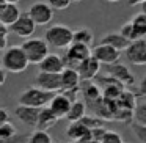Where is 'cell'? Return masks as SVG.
Segmentation results:
<instances>
[{"mask_svg":"<svg viewBox=\"0 0 146 143\" xmlns=\"http://www.w3.org/2000/svg\"><path fill=\"white\" fill-rule=\"evenodd\" d=\"M119 32L123 33V35L129 39V41H137V39H138V35H137L135 25L132 24V21H130V22L123 24V25H121V29H119Z\"/></svg>","mask_w":146,"mask_h":143,"instance_id":"cell-28","label":"cell"},{"mask_svg":"<svg viewBox=\"0 0 146 143\" xmlns=\"http://www.w3.org/2000/svg\"><path fill=\"white\" fill-rule=\"evenodd\" d=\"M36 27H38V25H36V22L32 19V16H30L29 11H27V13L21 14L19 19H17L16 22L10 27V29H11V33H14L16 36L24 38V39H29L30 36L35 33Z\"/></svg>","mask_w":146,"mask_h":143,"instance_id":"cell-7","label":"cell"},{"mask_svg":"<svg viewBox=\"0 0 146 143\" xmlns=\"http://www.w3.org/2000/svg\"><path fill=\"white\" fill-rule=\"evenodd\" d=\"M58 120H60V118L52 112V108L49 107V105L47 107H42L41 113H39V120H38V126H36V129L47 130V129H50V127H54Z\"/></svg>","mask_w":146,"mask_h":143,"instance_id":"cell-18","label":"cell"},{"mask_svg":"<svg viewBox=\"0 0 146 143\" xmlns=\"http://www.w3.org/2000/svg\"><path fill=\"white\" fill-rule=\"evenodd\" d=\"M27 143H54L50 134L47 130H42V129H36L35 132H32L27 138Z\"/></svg>","mask_w":146,"mask_h":143,"instance_id":"cell-24","label":"cell"},{"mask_svg":"<svg viewBox=\"0 0 146 143\" xmlns=\"http://www.w3.org/2000/svg\"><path fill=\"white\" fill-rule=\"evenodd\" d=\"M116 104L119 105V107L135 110V107H137V93H132V91H127V90H124V91L121 93V96L118 98Z\"/></svg>","mask_w":146,"mask_h":143,"instance_id":"cell-23","label":"cell"},{"mask_svg":"<svg viewBox=\"0 0 146 143\" xmlns=\"http://www.w3.org/2000/svg\"><path fill=\"white\" fill-rule=\"evenodd\" d=\"M101 61L96 57H88L86 60H83L82 63L79 65L77 71L80 74V79L82 80H94L96 77L99 76V71H101Z\"/></svg>","mask_w":146,"mask_h":143,"instance_id":"cell-13","label":"cell"},{"mask_svg":"<svg viewBox=\"0 0 146 143\" xmlns=\"http://www.w3.org/2000/svg\"><path fill=\"white\" fill-rule=\"evenodd\" d=\"M21 10L17 3H8V2H0V24L5 25H13L21 16Z\"/></svg>","mask_w":146,"mask_h":143,"instance_id":"cell-15","label":"cell"},{"mask_svg":"<svg viewBox=\"0 0 146 143\" xmlns=\"http://www.w3.org/2000/svg\"><path fill=\"white\" fill-rule=\"evenodd\" d=\"M93 57H96L102 65H113V63H118V61H119L121 51L116 47H113V46L99 43L98 46L93 47Z\"/></svg>","mask_w":146,"mask_h":143,"instance_id":"cell-10","label":"cell"},{"mask_svg":"<svg viewBox=\"0 0 146 143\" xmlns=\"http://www.w3.org/2000/svg\"><path fill=\"white\" fill-rule=\"evenodd\" d=\"M101 143H124L121 135L118 132H113V130H105V134L102 135Z\"/></svg>","mask_w":146,"mask_h":143,"instance_id":"cell-30","label":"cell"},{"mask_svg":"<svg viewBox=\"0 0 146 143\" xmlns=\"http://www.w3.org/2000/svg\"><path fill=\"white\" fill-rule=\"evenodd\" d=\"M105 71L107 74L113 76L115 79H118L121 83H124L126 86H132L135 85V76L130 72V69L123 63H113V65H105Z\"/></svg>","mask_w":146,"mask_h":143,"instance_id":"cell-12","label":"cell"},{"mask_svg":"<svg viewBox=\"0 0 146 143\" xmlns=\"http://www.w3.org/2000/svg\"><path fill=\"white\" fill-rule=\"evenodd\" d=\"M54 11L55 10L49 2H35L29 8V14L36 22V25H47L54 19Z\"/></svg>","mask_w":146,"mask_h":143,"instance_id":"cell-6","label":"cell"},{"mask_svg":"<svg viewBox=\"0 0 146 143\" xmlns=\"http://www.w3.org/2000/svg\"><path fill=\"white\" fill-rule=\"evenodd\" d=\"M16 135V127H14L13 123H3L0 124V142H3V140H8L11 137Z\"/></svg>","mask_w":146,"mask_h":143,"instance_id":"cell-26","label":"cell"},{"mask_svg":"<svg viewBox=\"0 0 146 143\" xmlns=\"http://www.w3.org/2000/svg\"><path fill=\"white\" fill-rule=\"evenodd\" d=\"M94 41V35H93L91 29L88 27H80L74 32V43H82V44L91 46Z\"/></svg>","mask_w":146,"mask_h":143,"instance_id":"cell-22","label":"cell"},{"mask_svg":"<svg viewBox=\"0 0 146 143\" xmlns=\"http://www.w3.org/2000/svg\"><path fill=\"white\" fill-rule=\"evenodd\" d=\"M10 121V113L7 112V108H0V124L8 123Z\"/></svg>","mask_w":146,"mask_h":143,"instance_id":"cell-33","label":"cell"},{"mask_svg":"<svg viewBox=\"0 0 146 143\" xmlns=\"http://www.w3.org/2000/svg\"><path fill=\"white\" fill-rule=\"evenodd\" d=\"M80 93H82L83 99H85L86 105L93 104V102L99 101L102 98V88L99 86V83H94L93 80H82L80 85Z\"/></svg>","mask_w":146,"mask_h":143,"instance_id":"cell-16","label":"cell"},{"mask_svg":"<svg viewBox=\"0 0 146 143\" xmlns=\"http://www.w3.org/2000/svg\"><path fill=\"white\" fill-rule=\"evenodd\" d=\"M39 113H41V108L32 107V105L19 104L16 108H14V115H16L17 120H19L22 124H25V126L35 127V129H36V126H38Z\"/></svg>","mask_w":146,"mask_h":143,"instance_id":"cell-11","label":"cell"},{"mask_svg":"<svg viewBox=\"0 0 146 143\" xmlns=\"http://www.w3.org/2000/svg\"><path fill=\"white\" fill-rule=\"evenodd\" d=\"M22 49L29 57L30 65H39L49 54L50 46L46 41V38H29L22 43Z\"/></svg>","mask_w":146,"mask_h":143,"instance_id":"cell-4","label":"cell"},{"mask_svg":"<svg viewBox=\"0 0 146 143\" xmlns=\"http://www.w3.org/2000/svg\"><path fill=\"white\" fill-rule=\"evenodd\" d=\"M90 132H91V129L86 124H83L82 121H74V123H71L68 130H66L68 137L71 140H83L90 135Z\"/></svg>","mask_w":146,"mask_h":143,"instance_id":"cell-20","label":"cell"},{"mask_svg":"<svg viewBox=\"0 0 146 143\" xmlns=\"http://www.w3.org/2000/svg\"><path fill=\"white\" fill-rule=\"evenodd\" d=\"M86 108H88L86 102H83V101H74L72 105H71V108H69V113H68L66 120L69 121V123L83 120V118L86 116Z\"/></svg>","mask_w":146,"mask_h":143,"instance_id":"cell-21","label":"cell"},{"mask_svg":"<svg viewBox=\"0 0 146 143\" xmlns=\"http://www.w3.org/2000/svg\"><path fill=\"white\" fill-rule=\"evenodd\" d=\"M101 43H102V44L113 46V47L119 49V51H126L132 41H129V39H127L126 36L119 32V33H107L105 36H102Z\"/></svg>","mask_w":146,"mask_h":143,"instance_id":"cell-19","label":"cell"},{"mask_svg":"<svg viewBox=\"0 0 146 143\" xmlns=\"http://www.w3.org/2000/svg\"><path fill=\"white\" fill-rule=\"evenodd\" d=\"M30 61L22 46H10L2 54V68L13 74H19L29 68Z\"/></svg>","mask_w":146,"mask_h":143,"instance_id":"cell-1","label":"cell"},{"mask_svg":"<svg viewBox=\"0 0 146 143\" xmlns=\"http://www.w3.org/2000/svg\"><path fill=\"white\" fill-rule=\"evenodd\" d=\"M126 58L129 63L137 65V66H143L146 65V38L137 39L129 44V47L124 51Z\"/></svg>","mask_w":146,"mask_h":143,"instance_id":"cell-8","label":"cell"},{"mask_svg":"<svg viewBox=\"0 0 146 143\" xmlns=\"http://www.w3.org/2000/svg\"><path fill=\"white\" fill-rule=\"evenodd\" d=\"M133 121L140 124H146V102L137 104L135 110H133Z\"/></svg>","mask_w":146,"mask_h":143,"instance_id":"cell-29","label":"cell"},{"mask_svg":"<svg viewBox=\"0 0 146 143\" xmlns=\"http://www.w3.org/2000/svg\"><path fill=\"white\" fill-rule=\"evenodd\" d=\"M130 130L141 143H146V124H140L137 121H132L130 123Z\"/></svg>","mask_w":146,"mask_h":143,"instance_id":"cell-27","label":"cell"},{"mask_svg":"<svg viewBox=\"0 0 146 143\" xmlns=\"http://www.w3.org/2000/svg\"><path fill=\"white\" fill-rule=\"evenodd\" d=\"M132 24L135 25V30H137V35H138V39L146 38V14H145V13L135 14V16L132 17Z\"/></svg>","mask_w":146,"mask_h":143,"instance_id":"cell-25","label":"cell"},{"mask_svg":"<svg viewBox=\"0 0 146 143\" xmlns=\"http://www.w3.org/2000/svg\"><path fill=\"white\" fill-rule=\"evenodd\" d=\"M39 71H44V72H57V74H61L64 66V61L60 55L57 54H49L41 63L38 65Z\"/></svg>","mask_w":146,"mask_h":143,"instance_id":"cell-17","label":"cell"},{"mask_svg":"<svg viewBox=\"0 0 146 143\" xmlns=\"http://www.w3.org/2000/svg\"><path fill=\"white\" fill-rule=\"evenodd\" d=\"M91 55H93L91 46L82 44V43H72V44L68 47L66 54H64V57H63L64 66L77 69L79 65L82 63L83 60H86L88 57H91Z\"/></svg>","mask_w":146,"mask_h":143,"instance_id":"cell-5","label":"cell"},{"mask_svg":"<svg viewBox=\"0 0 146 143\" xmlns=\"http://www.w3.org/2000/svg\"><path fill=\"white\" fill-rule=\"evenodd\" d=\"M74 101H71L69 98H68L64 93H55V96L52 98L50 104H49V107L52 108V112H54L55 115H57L58 118H66L68 113H69V108L71 105H72Z\"/></svg>","mask_w":146,"mask_h":143,"instance_id":"cell-14","label":"cell"},{"mask_svg":"<svg viewBox=\"0 0 146 143\" xmlns=\"http://www.w3.org/2000/svg\"><path fill=\"white\" fill-rule=\"evenodd\" d=\"M55 96V93L52 91H47V90H42L39 86H30L27 88L25 91L21 93L19 96V104L22 105H32V107H38V108H42V107H47L50 104L52 98Z\"/></svg>","mask_w":146,"mask_h":143,"instance_id":"cell-3","label":"cell"},{"mask_svg":"<svg viewBox=\"0 0 146 143\" xmlns=\"http://www.w3.org/2000/svg\"><path fill=\"white\" fill-rule=\"evenodd\" d=\"M141 13L146 14V2H143V3H141Z\"/></svg>","mask_w":146,"mask_h":143,"instance_id":"cell-38","label":"cell"},{"mask_svg":"<svg viewBox=\"0 0 146 143\" xmlns=\"http://www.w3.org/2000/svg\"><path fill=\"white\" fill-rule=\"evenodd\" d=\"M79 2H82V0H72V3H79Z\"/></svg>","mask_w":146,"mask_h":143,"instance_id":"cell-39","label":"cell"},{"mask_svg":"<svg viewBox=\"0 0 146 143\" xmlns=\"http://www.w3.org/2000/svg\"><path fill=\"white\" fill-rule=\"evenodd\" d=\"M35 85L42 90H47L52 93H60L61 91V74L57 72H44L39 71L35 79Z\"/></svg>","mask_w":146,"mask_h":143,"instance_id":"cell-9","label":"cell"},{"mask_svg":"<svg viewBox=\"0 0 146 143\" xmlns=\"http://www.w3.org/2000/svg\"><path fill=\"white\" fill-rule=\"evenodd\" d=\"M50 7L57 11H63L66 8H69V5L72 3V0H47Z\"/></svg>","mask_w":146,"mask_h":143,"instance_id":"cell-31","label":"cell"},{"mask_svg":"<svg viewBox=\"0 0 146 143\" xmlns=\"http://www.w3.org/2000/svg\"><path fill=\"white\" fill-rule=\"evenodd\" d=\"M0 2H8V3H19L21 0H0Z\"/></svg>","mask_w":146,"mask_h":143,"instance_id":"cell-36","label":"cell"},{"mask_svg":"<svg viewBox=\"0 0 146 143\" xmlns=\"http://www.w3.org/2000/svg\"><path fill=\"white\" fill-rule=\"evenodd\" d=\"M102 2H105V3H118L121 0H102Z\"/></svg>","mask_w":146,"mask_h":143,"instance_id":"cell-37","label":"cell"},{"mask_svg":"<svg viewBox=\"0 0 146 143\" xmlns=\"http://www.w3.org/2000/svg\"><path fill=\"white\" fill-rule=\"evenodd\" d=\"M46 41L54 49H68L74 43V30L63 24H55L44 33Z\"/></svg>","mask_w":146,"mask_h":143,"instance_id":"cell-2","label":"cell"},{"mask_svg":"<svg viewBox=\"0 0 146 143\" xmlns=\"http://www.w3.org/2000/svg\"><path fill=\"white\" fill-rule=\"evenodd\" d=\"M137 96H140V98H145V99H146V76L143 77L141 80H140L138 90H137Z\"/></svg>","mask_w":146,"mask_h":143,"instance_id":"cell-32","label":"cell"},{"mask_svg":"<svg viewBox=\"0 0 146 143\" xmlns=\"http://www.w3.org/2000/svg\"><path fill=\"white\" fill-rule=\"evenodd\" d=\"M143 2H146V0H127V5L129 7H135V5H141Z\"/></svg>","mask_w":146,"mask_h":143,"instance_id":"cell-35","label":"cell"},{"mask_svg":"<svg viewBox=\"0 0 146 143\" xmlns=\"http://www.w3.org/2000/svg\"><path fill=\"white\" fill-rule=\"evenodd\" d=\"M7 72H8V71L5 69V68H2V69H0V83H2V85H3L5 80H7Z\"/></svg>","mask_w":146,"mask_h":143,"instance_id":"cell-34","label":"cell"}]
</instances>
